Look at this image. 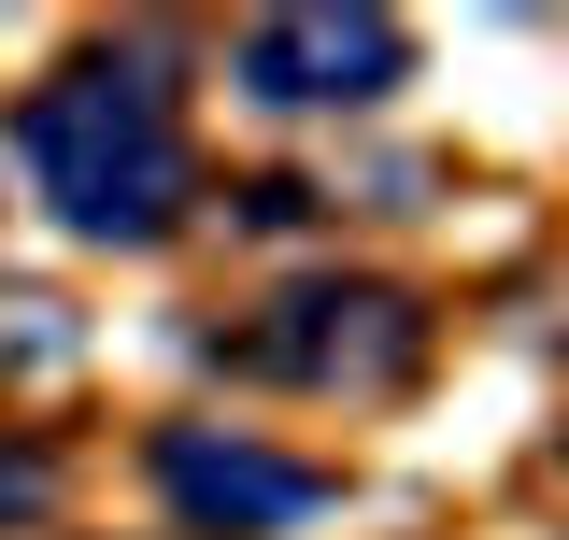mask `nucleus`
<instances>
[{"label":"nucleus","instance_id":"1","mask_svg":"<svg viewBox=\"0 0 569 540\" xmlns=\"http://www.w3.org/2000/svg\"><path fill=\"white\" fill-rule=\"evenodd\" d=\"M29 171H43V200L86 228V242H157L171 213H186V129H171V100L142 86V58H86L58 71L29 114Z\"/></svg>","mask_w":569,"mask_h":540},{"label":"nucleus","instance_id":"2","mask_svg":"<svg viewBox=\"0 0 569 540\" xmlns=\"http://www.w3.org/2000/svg\"><path fill=\"white\" fill-rule=\"evenodd\" d=\"M242 370H271V384H399L413 370V299H385V284H299V299H271L242 328Z\"/></svg>","mask_w":569,"mask_h":540},{"label":"nucleus","instance_id":"3","mask_svg":"<svg viewBox=\"0 0 569 540\" xmlns=\"http://www.w3.org/2000/svg\"><path fill=\"white\" fill-rule=\"evenodd\" d=\"M157 483H171V512L213 540H271V527H313L328 512V470H299L271 441H228V427H171L157 441Z\"/></svg>","mask_w":569,"mask_h":540},{"label":"nucleus","instance_id":"4","mask_svg":"<svg viewBox=\"0 0 569 540\" xmlns=\"http://www.w3.org/2000/svg\"><path fill=\"white\" fill-rule=\"evenodd\" d=\"M399 58H413L399 14H342V0H313V14H257V29H242V86L284 100V114H299V100H385Z\"/></svg>","mask_w":569,"mask_h":540}]
</instances>
